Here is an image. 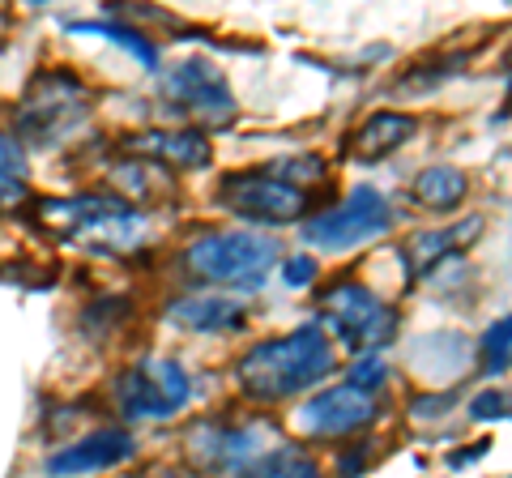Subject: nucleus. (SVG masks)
<instances>
[{
    "mask_svg": "<svg viewBox=\"0 0 512 478\" xmlns=\"http://www.w3.org/2000/svg\"><path fill=\"white\" fill-rule=\"evenodd\" d=\"M333 368H338V350H333L329 333L303 325L286 338H269L252 346L248 355H239L235 385L252 402H291V397L333 376Z\"/></svg>",
    "mask_w": 512,
    "mask_h": 478,
    "instance_id": "nucleus-1",
    "label": "nucleus"
},
{
    "mask_svg": "<svg viewBox=\"0 0 512 478\" xmlns=\"http://www.w3.org/2000/svg\"><path fill=\"white\" fill-rule=\"evenodd\" d=\"M278 257V239L256 231H205L184 252L192 274L210 286H227V291H261Z\"/></svg>",
    "mask_w": 512,
    "mask_h": 478,
    "instance_id": "nucleus-2",
    "label": "nucleus"
},
{
    "mask_svg": "<svg viewBox=\"0 0 512 478\" xmlns=\"http://www.w3.org/2000/svg\"><path fill=\"white\" fill-rule=\"evenodd\" d=\"M316 312L329 329V342H338L355 355H380V346L393 342L397 312L359 278H333L325 291L316 295Z\"/></svg>",
    "mask_w": 512,
    "mask_h": 478,
    "instance_id": "nucleus-3",
    "label": "nucleus"
},
{
    "mask_svg": "<svg viewBox=\"0 0 512 478\" xmlns=\"http://www.w3.org/2000/svg\"><path fill=\"white\" fill-rule=\"evenodd\" d=\"M94 94L77 73L69 69H39L26 82L18 111H13V129L30 146H56L64 133H73L77 124L90 116Z\"/></svg>",
    "mask_w": 512,
    "mask_h": 478,
    "instance_id": "nucleus-4",
    "label": "nucleus"
},
{
    "mask_svg": "<svg viewBox=\"0 0 512 478\" xmlns=\"http://www.w3.org/2000/svg\"><path fill=\"white\" fill-rule=\"evenodd\" d=\"M269 423H227L197 419L184 432V453L205 478H244L265 453L278 449Z\"/></svg>",
    "mask_w": 512,
    "mask_h": 478,
    "instance_id": "nucleus-5",
    "label": "nucleus"
},
{
    "mask_svg": "<svg viewBox=\"0 0 512 478\" xmlns=\"http://www.w3.org/2000/svg\"><path fill=\"white\" fill-rule=\"evenodd\" d=\"M111 393H116V410L128 423H154L171 419L180 406H188L192 376L175 359H150L133 372H120Z\"/></svg>",
    "mask_w": 512,
    "mask_h": 478,
    "instance_id": "nucleus-6",
    "label": "nucleus"
},
{
    "mask_svg": "<svg viewBox=\"0 0 512 478\" xmlns=\"http://www.w3.org/2000/svg\"><path fill=\"white\" fill-rule=\"evenodd\" d=\"M218 201L231 214L261 222V227H282V222H299L312 210V197L303 188L278 180L269 171H231L218 184Z\"/></svg>",
    "mask_w": 512,
    "mask_h": 478,
    "instance_id": "nucleus-7",
    "label": "nucleus"
},
{
    "mask_svg": "<svg viewBox=\"0 0 512 478\" xmlns=\"http://www.w3.org/2000/svg\"><path fill=\"white\" fill-rule=\"evenodd\" d=\"M393 210L376 188H355L338 210H325V214H312L303 218V239L325 252H346V248H359V244H372L376 235L389 231Z\"/></svg>",
    "mask_w": 512,
    "mask_h": 478,
    "instance_id": "nucleus-8",
    "label": "nucleus"
},
{
    "mask_svg": "<svg viewBox=\"0 0 512 478\" xmlns=\"http://www.w3.org/2000/svg\"><path fill=\"white\" fill-rule=\"evenodd\" d=\"M163 94L175 111H184L192 120L205 124H231L235 120V99L231 86L222 82V73L210 60H184L163 77Z\"/></svg>",
    "mask_w": 512,
    "mask_h": 478,
    "instance_id": "nucleus-9",
    "label": "nucleus"
},
{
    "mask_svg": "<svg viewBox=\"0 0 512 478\" xmlns=\"http://www.w3.org/2000/svg\"><path fill=\"white\" fill-rule=\"evenodd\" d=\"M376 423V397L355 385H333L299 410V427L312 440H342Z\"/></svg>",
    "mask_w": 512,
    "mask_h": 478,
    "instance_id": "nucleus-10",
    "label": "nucleus"
},
{
    "mask_svg": "<svg viewBox=\"0 0 512 478\" xmlns=\"http://www.w3.org/2000/svg\"><path fill=\"white\" fill-rule=\"evenodd\" d=\"M137 457V440L128 427H99L82 440L64 444L52 457L43 461V474L52 478H90V474H103V470H116L124 461Z\"/></svg>",
    "mask_w": 512,
    "mask_h": 478,
    "instance_id": "nucleus-11",
    "label": "nucleus"
},
{
    "mask_svg": "<svg viewBox=\"0 0 512 478\" xmlns=\"http://www.w3.org/2000/svg\"><path fill=\"white\" fill-rule=\"evenodd\" d=\"M124 150L133 158H150V163H163L175 171H201L210 167V141L197 129H150V133H133L124 137Z\"/></svg>",
    "mask_w": 512,
    "mask_h": 478,
    "instance_id": "nucleus-12",
    "label": "nucleus"
},
{
    "mask_svg": "<svg viewBox=\"0 0 512 478\" xmlns=\"http://www.w3.org/2000/svg\"><path fill=\"white\" fill-rule=\"evenodd\" d=\"M133 210L124 197L111 193H90V197H56V201H39L35 205V227L47 231L52 239H77L90 222H99L107 214H124Z\"/></svg>",
    "mask_w": 512,
    "mask_h": 478,
    "instance_id": "nucleus-13",
    "label": "nucleus"
},
{
    "mask_svg": "<svg viewBox=\"0 0 512 478\" xmlns=\"http://www.w3.org/2000/svg\"><path fill=\"white\" fill-rule=\"evenodd\" d=\"M478 231H483V218H466L461 227L410 235L406 244H402V261H406V269H410V278H423L427 269H436V265H444L448 257H457V252L466 248L470 239H478Z\"/></svg>",
    "mask_w": 512,
    "mask_h": 478,
    "instance_id": "nucleus-14",
    "label": "nucleus"
},
{
    "mask_svg": "<svg viewBox=\"0 0 512 478\" xmlns=\"http://www.w3.org/2000/svg\"><path fill=\"white\" fill-rule=\"evenodd\" d=\"M167 321L192 333H235V329H244L248 312L227 295H184L167 304Z\"/></svg>",
    "mask_w": 512,
    "mask_h": 478,
    "instance_id": "nucleus-15",
    "label": "nucleus"
},
{
    "mask_svg": "<svg viewBox=\"0 0 512 478\" xmlns=\"http://www.w3.org/2000/svg\"><path fill=\"white\" fill-rule=\"evenodd\" d=\"M414 133H419V116H410V111H376V116L363 120V129L355 133V158L359 163H380V158L397 154L402 146H410Z\"/></svg>",
    "mask_w": 512,
    "mask_h": 478,
    "instance_id": "nucleus-16",
    "label": "nucleus"
},
{
    "mask_svg": "<svg viewBox=\"0 0 512 478\" xmlns=\"http://www.w3.org/2000/svg\"><path fill=\"white\" fill-rule=\"evenodd\" d=\"M466 193H470V180L457 167H423L410 184V201L431 214H453L466 201Z\"/></svg>",
    "mask_w": 512,
    "mask_h": 478,
    "instance_id": "nucleus-17",
    "label": "nucleus"
},
{
    "mask_svg": "<svg viewBox=\"0 0 512 478\" xmlns=\"http://www.w3.org/2000/svg\"><path fill=\"white\" fill-rule=\"evenodd\" d=\"M111 184L124 188V193H133L137 201H146V205H158L163 197H175L171 175H163V167L150 163V158H133V154H128L124 163H116Z\"/></svg>",
    "mask_w": 512,
    "mask_h": 478,
    "instance_id": "nucleus-18",
    "label": "nucleus"
},
{
    "mask_svg": "<svg viewBox=\"0 0 512 478\" xmlns=\"http://www.w3.org/2000/svg\"><path fill=\"white\" fill-rule=\"evenodd\" d=\"M244 478H325V470L316 466V457H308L303 449L291 444H278L274 453H265Z\"/></svg>",
    "mask_w": 512,
    "mask_h": 478,
    "instance_id": "nucleus-19",
    "label": "nucleus"
},
{
    "mask_svg": "<svg viewBox=\"0 0 512 478\" xmlns=\"http://www.w3.org/2000/svg\"><path fill=\"white\" fill-rule=\"evenodd\" d=\"M26 201V150L18 137L0 133V205Z\"/></svg>",
    "mask_w": 512,
    "mask_h": 478,
    "instance_id": "nucleus-20",
    "label": "nucleus"
},
{
    "mask_svg": "<svg viewBox=\"0 0 512 478\" xmlns=\"http://www.w3.org/2000/svg\"><path fill=\"white\" fill-rule=\"evenodd\" d=\"M73 30H82V35H86V30H94V35H107L111 43H124L128 47V52H133L137 60H146V65H154V60H158V47L146 39V35H137V30H128V26H116V22H77Z\"/></svg>",
    "mask_w": 512,
    "mask_h": 478,
    "instance_id": "nucleus-21",
    "label": "nucleus"
},
{
    "mask_svg": "<svg viewBox=\"0 0 512 478\" xmlns=\"http://www.w3.org/2000/svg\"><path fill=\"white\" fill-rule=\"evenodd\" d=\"M483 363H487V372H504L508 363H512V312L500 316L487 333H483Z\"/></svg>",
    "mask_w": 512,
    "mask_h": 478,
    "instance_id": "nucleus-22",
    "label": "nucleus"
},
{
    "mask_svg": "<svg viewBox=\"0 0 512 478\" xmlns=\"http://www.w3.org/2000/svg\"><path fill=\"white\" fill-rule=\"evenodd\" d=\"M265 171L299 188V180H316V175H325V163H320L316 154H303V158H278V163H269Z\"/></svg>",
    "mask_w": 512,
    "mask_h": 478,
    "instance_id": "nucleus-23",
    "label": "nucleus"
},
{
    "mask_svg": "<svg viewBox=\"0 0 512 478\" xmlns=\"http://www.w3.org/2000/svg\"><path fill=\"white\" fill-rule=\"evenodd\" d=\"M384 380H389V368H384V359H380V355H359V359H355V368H350V385L363 389V393L380 389Z\"/></svg>",
    "mask_w": 512,
    "mask_h": 478,
    "instance_id": "nucleus-24",
    "label": "nucleus"
},
{
    "mask_svg": "<svg viewBox=\"0 0 512 478\" xmlns=\"http://www.w3.org/2000/svg\"><path fill=\"white\" fill-rule=\"evenodd\" d=\"M316 274H320L316 257H303V252H295V257L282 261V282L291 286V291H303V286H312Z\"/></svg>",
    "mask_w": 512,
    "mask_h": 478,
    "instance_id": "nucleus-25",
    "label": "nucleus"
},
{
    "mask_svg": "<svg viewBox=\"0 0 512 478\" xmlns=\"http://www.w3.org/2000/svg\"><path fill=\"white\" fill-rule=\"evenodd\" d=\"M504 414H508V397L495 393V389L478 393L470 402V419H504Z\"/></svg>",
    "mask_w": 512,
    "mask_h": 478,
    "instance_id": "nucleus-26",
    "label": "nucleus"
},
{
    "mask_svg": "<svg viewBox=\"0 0 512 478\" xmlns=\"http://www.w3.org/2000/svg\"><path fill=\"white\" fill-rule=\"evenodd\" d=\"M167 478H192V474H167Z\"/></svg>",
    "mask_w": 512,
    "mask_h": 478,
    "instance_id": "nucleus-27",
    "label": "nucleus"
},
{
    "mask_svg": "<svg viewBox=\"0 0 512 478\" xmlns=\"http://www.w3.org/2000/svg\"><path fill=\"white\" fill-rule=\"evenodd\" d=\"M508 65H512V52H508Z\"/></svg>",
    "mask_w": 512,
    "mask_h": 478,
    "instance_id": "nucleus-28",
    "label": "nucleus"
}]
</instances>
